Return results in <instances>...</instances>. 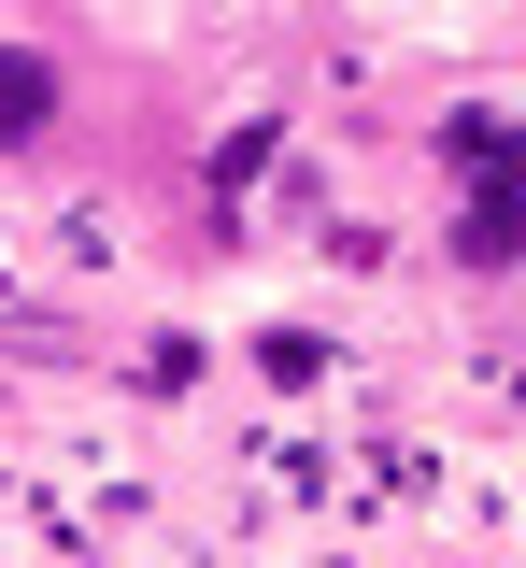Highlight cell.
Returning a JSON list of instances; mask_svg holds the SVG:
<instances>
[{
	"instance_id": "cell-1",
	"label": "cell",
	"mask_w": 526,
	"mask_h": 568,
	"mask_svg": "<svg viewBox=\"0 0 526 568\" xmlns=\"http://www.w3.org/2000/svg\"><path fill=\"white\" fill-rule=\"evenodd\" d=\"M455 185H469L455 256H469V271H513V256H526V129L469 114V129H455Z\"/></svg>"
},
{
	"instance_id": "cell-2",
	"label": "cell",
	"mask_w": 526,
	"mask_h": 568,
	"mask_svg": "<svg viewBox=\"0 0 526 568\" xmlns=\"http://www.w3.org/2000/svg\"><path fill=\"white\" fill-rule=\"evenodd\" d=\"M43 129H58V71L0 43V142H43Z\"/></svg>"
}]
</instances>
